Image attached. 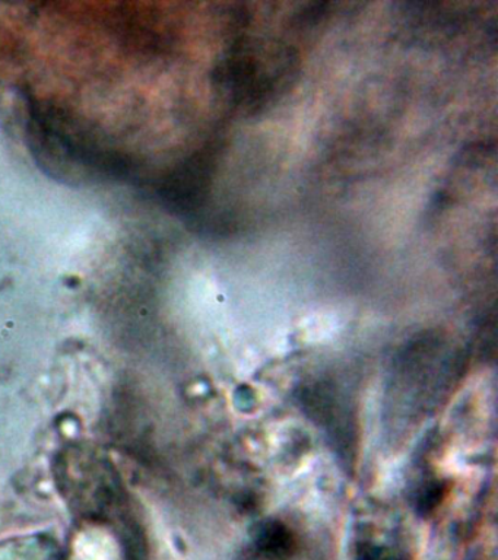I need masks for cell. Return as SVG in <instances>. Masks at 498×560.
<instances>
[{"label":"cell","mask_w":498,"mask_h":560,"mask_svg":"<svg viewBox=\"0 0 498 560\" xmlns=\"http://www.w3.org/2000/svg\"><path fill=\"white\" fill-rule=\"evenodd\" d=\"M256 547L266 559L287 560L294 553L296 541L286 525L269 523L257 534Z\"/></svg>","instance_id":"6da1fadb"}]
</instances>
